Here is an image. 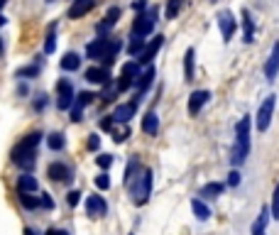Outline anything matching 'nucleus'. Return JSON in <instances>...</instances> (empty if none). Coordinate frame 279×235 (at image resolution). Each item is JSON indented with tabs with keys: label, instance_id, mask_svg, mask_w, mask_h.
I'll use <instances>...</instances> for the list:
<instances>
[{
	"label": "nucleus",
	"instance_id": "38",
	"mask_svg": "<svg viewBox=\"0 0 279 235\" xmlns=\"http://www.w3.org/2000/svg\"><path fill=\"white\" fill-rule=\"evenodd\" d=\"M240 181H243V174H240V169H230L228 172V179H225V186H230V189H238L240 186Z\"/></svg>",
	"mask_w": 279,
	"mask_h": 235
},
{
	"label": "nucleus",
	"instance_id": "55",
	"mask_svg": "<svg viewBox=\"0 0 279 235\" xmlns=\"http://www.w3.org/2000/svg\"><path fill=\"white\" fill-rule=\"evenodd\" d=\"M211 3H216V0H211Z\"/></svg>",
	"mask_w": 279,
	"mask_h": 235
},
{
	"label": "nucleus",
	"instance_id": "30",
	"mask_svg": "<svg viewBox=\"0 0 279 235\" xmlns=\"http://www.w3.org/2000/svg\"><path fill=\"white\" fill-rule=\"evenodd\" d=\"M118 96H120V91L115 89V83H113V81H108V83L103 86V91H101V96H98V98H101L103 103H113Z\"/></svg>",
	"mask_w": 279,
	"mask_h": 235
},
{
	"label": "nucleus",
	"instance_id": "49",
	"mask_svg": "<svg viewBox=\"0 0 279 235\" xmlns=\"http://www.w3.org/2000/svg\"><path fill=\"white\" fill-rule=\"evenodd\" d=\"M47 235H69V233H67V230H61V228H49Z\"/></svg>",
	"mask_w": 279,
	"mask_h": 235
},
{
	"label": "nucleus",
	"instance_id": "42",
	"mask_svg": "<svg viewBox=\"0 0 279 235\" xmlns=\"http://www.w3.org/2000/svg\"><path fill=\"white\" fill-rule=\"evenodd\" d=\"M69 115H71V123H78V120H83V108H78L76 103L69 108Z\"/></svg>",
	"mask_w": 279,
	"mask_h": 235
},
{
	"label": "nucleus",
	"instance_id": "52",
	"mask_svg": "<svg viewBox=\"0 0 279 235\" xmlns=\"http://www.w3.org/2000/svg\"><path fill=\"white\" fill-rule=\"evenodd\" d=\"M5 23H8V20H5V15H0V27H3Z\"/></svg>",
	"mask_w": 279,
	"mask_h": 235
},
{
	"label": "nucleus",
	"instance_id": "13",
	"mask_svg": "<svg viewBox=\"0 0 279 235\" xmlns=\"http://www.w3.org/2000/svg\"><path fill=\"white\" fill-rule=\"evenodd\" d=\"M86 216L89 218H103V216H108V203H105V199L98 196V194L89 196L86 199Z\"/></svg>",
	"mask_w": 279,
	"mask_h": 235
},
{
	"label": "nucleus",
	"instance_id": "16",
	"mask_svg": "<svg viewBox=\"0 0 279 235\" xmlns=\"http://www.w3.org/2000/svg\"><path fill=\"white\" fill-rule=\"evenodd\" d=\"M225 181H208V184H203L201 191H199V199L203 201H216V199H221L225 194Z\"/></svg>",
	"mask_w": 279,
	"mask_h": 235
},
{
	"label": "nucleus",
	"instance_id": "15",
	"mask_svg": "<svg viewBox=\"0 0 279 235\" xmlns=\"http://www.w3.org/2000/svg\"><path fill=\"white\" fill-rule=\"evenodd\" d=\"M137 108H140V105H137L135 101L120 103V105H115V111H113V120H115V123H120V125H127L135 118Z\"/></svg>",
	"mask_w": 279,
	"mask_h": 235
},
{
	"label": "nucleus",
	"instance_id": "29",
	"mask_svg": "<svg viewBox=\"0 0 279 235\" xmlns=\"http://www.w3.org/2000/svg\"><path fill=\"white\" fill-rule=\"evenodd\" d=\"M181 8H184V0H167V5H164V17H167V20H177Z\"/></svg>",
	"mask_w": 279,
	"mask_h": 235
},
{
	"label": "nucleus",
	"instance_id": "46",
	"mask_svg": "<svg viewBox=\"0 0 279 235\" xmlns=\"http://www.w3.org/2000/svg\"><path fill=\"white\" fill-rule=\"evenodd\" d=\"M113 127H115V120H113V115H105L101 120V130H105V133H111Z\"/></svg>",
	"mask_w": 279,
	"mask_h": 235
},
{
	"label": "nucleus",
	"instance_id": "36",
	"mask_svg": "<svg viewBox=\"0 0 279 235\" xmlns=\"http://www.w3.org/2000/svg\"><path fill=\"white\" fill-rule=\"evenodd\" d=\"M147 39H140V37H130V45H127V54L130 56H137L142 49H145Z\"/></svg>",
	"mask_w": 279,
	"mask_h": 235
},
{
	"label": "nucleus",
	"instance_id": "40",
	"mask_svg": "<svg viewBox=\"0 0 279 235\" xmlns=\"http://www.w3.org/2000/svg\"><path fill=\"white\" fill-rule=\"evenodd\" d=\"M113 162H115V157H113V155H98V157H96V164H98L103 172H108V169L113 167Z\"/></svg>",
	"mask_w": 279,
	"mask_h": 235
},
{
	"label": "nucleus",
	"instance_id": "51",
	"mask_svg": "<svg viewBox=\"0 0 279 235\" xmlns=\"http://www.w3.org/2000/svg\"><path fill=\"white\" fill-rule=\"evenodd\" d=\"M3 52H5V42H3V37H0V56H3Z\"/></svg>",
	"mask_w": 279,
	"mask_h": 235
},
{
	"label": "nucleus",
	"instance_id": "14",
	"mask_svg": "<svg viewBox=\"0 0 279 235\" xmlns=\"http://www.w3.org/2000/svg\"><path fill=\"white\" fill-rule=\"evenodd\" d=\"M108 42H111V37L108 34H98L89 47H86V59H93V61H101L103 54H105V49H108Z\"/></svg>",
	"mask_w": 279,
	"mask_h": 235
},
{
	"label": "nucleus",
	"instance_id": "12",
	"mask_svg": "<svg viewBox=\"0 0 279 235\" xmlns=\"http://www.w3.org/2000/svg\"><path fill=\"white\" fill-rule=\"evenodd\" d=\"M208 101H211V91H206V89L194 91V93L189 96V115L191 118H196V115L206 108V103Z\"/></svg>",
	"mask_w": 279,
	"mask_h": 235
},
{
	"label": "nucleus",
	"instance_id": "50",
	"mask_svg": "<svg viewBox=\"0 0 279 235\" xmlns=\"http://www.w3.org/2000/svg\"><path fill=\"white\" fill-rule=\"evenodd\" d=\"M25 235H39V233H37L34 228H25Z\"/></svg>",
	"mask_w": 279,
	"mask_h": 235
},
{
	"label": "nucleus",
	"instance_id": "6",
	"mask_svg": "<svg viewBox=\"0 0 279 235\" xmlns=\"http://www.w3.org/2000/svg\"><path fill=\"white\" fill-rule=\"evenodd\" d=\"M142 74V67L137 64V61H125L123 69H120V76H118V81H115V89L120 91H130L135 86V81H137V76Z\"/></svg>",
	"mask_w": 279,
	"mask_h": 235
},
{
	"label": "nucleus",
	"instance_id": "1",
	"mask_svg": "<svg viewBox=\"0 0 279 235\" xmlns=\"http://www.w3.org/2000/svg\"><path fill=\"white\" fill-rule=\"evenodd\" d=\"M42 137L45 135L39 133V130H34V133H27L17 145L12 147V155H10L12 162L23 169V172H32L34 169V164H37V147L42 142Z\"/></svg>",
	"mask_w": 279,
	"mask_h": 235
},
{
	"label": "nucleus",
	"instance_id": "11",
	"mask_svg": "<svg viewBox=\"0 0 279 235\" xmlns=\"http://www.w3.org/2000/svg\"><path fill=\"white\" fill-rule=\"evenodd\" d=\"M279 76V39L272 45V52H269L267 61H265V78L269 83H274Z\"/></svg>",
	"mask_w": 279,
	"mask_h": 235
},
{
	"label": "nucleus",
	"instance_id": "43",
	"mask_svg": "<svg viewBox=\"0 0 279 235\" xmlns=\"http://www.w3.org/2000/svg\"><path fill=\"white\" fill-rule=\"evenodd\" d=\"M86 147H89L91 152H98L101 149V137L93 133V135H89V142H86Z\"/></svg>",
	"mask_w": 279,
	"mask_h": 235
},
{
	"label": "nucleus",
	"instance_id": "5",
	"mask_svg": "<svg viewBox=\"0 0 279 235\" xmlns=\"http://www.w3.org/2000/svg\"><path fill=\"white\" fill-rule=\"evenodd\" d=\"M274 108H277V93H269L267 98H262L260 108L255 113V127L257 133H267L269 125H272V115H274Z\"/></svg>",
	"mask_w": 279,
	"mask_h": 235
},
{
	"label": "nucleus",
	"instance_id": "31",
	"mask_svg": "<svg viewBox=\"0 0 279 235\" xmlns=\"http://www.w3.org/2000/svg\"><path fill=\"white\" fill-rule=\"evenodd\" d=\"M20 203H23V208L27 211H34V208H39V196H32V194H27V191H20Z\"/></svg>",
	"mask_w": 279,
	"mask_h": 235
},
{
	"label": "nucleus",
	"instance_id": "23",
	"mask_svg": "<svg viewBox=\"0 0 279 235\" xmlns=\"http://www.w3.org/2000/svg\"><path fill=\"white\" fill-rule=\"evenodd\" d=\"M196 76V49L189 47L184 54V81H194Z\"/></svg>",
	"mask_w": 279,
	"mask_h": 235
},
{
	"label": "nucleus",
	"instance_id": "22",
	"mask_svg": "<svg viewBox=\"0 0 279 235\" xmlns=\"http://www.w3.org/2000/svg\"><path fill=\"white\" fill-rule=\"evenodd\" d=\"M120 49H123V39H118V37H111V42H108V49H105V54L101 59V67H113L115 64V59L120 54Z\"/></svg>",
	"mask_w": 279,
	"mask_h": 235
},
{
	"label": "nucleus",
	"instance_id": "37",
	"mask_svg": "<svg viewBox=\"0 0 279 235\" xmlns=\"http://www.w3.org/2000/svg\"><path fill=\"white\" fill-rule=\"evenodd\" d=\"M269 216L272 221H279V181L274 186V194H272V203H269Z\"/></svg>",
	"mask_w": 279,
	"mask_h": 235
},
{
	"label": "nucleus",
	"instance_id": "54",
	"mask_svg": "<svg viewBox=\"0 0 279 235\" xmlns=\"http://www.w3.org/2000/svg\"><path fill=\"white\" fill-rule=\"evenodd\" d=\"M47 3H54V0H47Z\"/></svg>",
	"mask_w": 279,
	"mask_h": 235
},
{
	"label": "nucleus",
	"instance_id": "26",
	"mask_svg": "<svg viewBox=\"0 0 279 235\" xmlns=\"http://www.w3.org/2000/svg\"><path fill=\"white\" fill-rule=\"evenodd\" d=\"M191 211L196 216V221H208L211 218V208L203 199H191Z\"/></svg>",
	"mask_w": 279,
	"mask_h": 235
},
{
	"label": "nucleus",
	"instance_id": "41",
	"mask_svg": "<svg viewBox=\"0 0 279 235\" xmlns=\"http://www.w3.org/2000/svg\"><path fill=\"white\" fill-rule=\"evenodd\" d=\"M111 133H113V140H115V142H125V140L130 137V127H127V125H125L123 130H115V127H113Z\"/></svg>",
	"mask_w": 279,
	"mask_h": 235
},
{
	"label": "nucleus",
	"instance_id": "45",
	"mask_svg": "<svg viewBox=\"0 0 279 235\" xmlns=\"http://www.w3.org/2000/svg\"><path fill=\"white\" fill-rule=\"evenodd\" d=\"M78 201H81V191H76V189L69 191V194H67V203H69V206H78Z\"/></svg>",
	"mask_w": 279,
	"mask_h": 235
},
{
	"label": "nucleus",
	"instance_id": "4",
	"mask_svg": "<svg viewBox=\"0 0 279 235\" xmlns=\"http://www.w3.org/2000/svg\"><path fill=\"white\" fill-rule=\"evenodd\" d=\"M157 23H159V8H157V5H147L145 10H140L137 15H135L133 27H130V37L147 39L149 34L155 32Z\"/></svg>",
	"mask_w": 279,
	"mask_h": 235
},
{
	"label": "nucleus",
	"instance_id": "44",
	"mask_svg": "<svg viewBox=\"0 0 279 235\" xmlns=\"http://www.w3.org/2000/svg\"><path fill=\"white\" fill-rule=\"evenodd\" d=\"M39 206L47 208V211H52V208H54V199H52L49 194H42V196H39Z\"/></svg>",
	"mask_w": 279,
	"mask_h": 235
},
{
	"label": "nucleus",
	"instance_id": "27",
	"mask_svg": "<svg viewBox=\"0 0 279 235\" xmlns=\"http://www.w3.org/2000/svg\"><path fill=\"white\" fill-rule=\"evenodd\" d=\"M17 189H20V191H27V194H37V191H39L37 177H32L30 172H25L23 177L17 179Z\"/></svg>",
	"mask_w": 279,
	"mask_h": 235
},
{
	"label": "nucleus",
	"instance_id": "39",
	"mask_svg": "<svg viewBox=\"0 0 279 235\" xmlns=\"http://www.w3.org/2000/svg\"><path fill=\"white\" fill-rule=\"evenodd\" d=\"M93 181H96V189H101V191L111 189V177H108V172H101V174H98Z\"/></svg>",
	"mask_w": 279,
	"mask_h": 235
},
{
	"label": "nucleus",
	"instance_id": "7",
	"mask_svg": "<svg viewBox=\"0 0 279 235\" xmlns=\"http://www.w3.org/2000/svg\"><path fill=\"white\" fill-rule=\"evenodd\" d=\"M162 45H164V34H155L152 39H147L145 49H142L140 54L135 56V61H137V64H140V67H142V69H145V67H149V64L155 61L157 52L162 49Z\"/></svg>",
	"mask_w": 279,
	"mask_h": 235
},
{
	"label": "nucleus",
	"instance_id": "8",
	"mask_svg": "<svg viewBox=\"0 0 279 235\" xmlns=\"http://www.w3.org/2000/svg\"><path fill=\"white\" fill-rule=\"evenodd\" d=\"M74 98H76V93H74L71 81L69 78H59L56 81V108L59 111H69L74 105Z\"/></svg>",
	"mask_w": 279,
	"mask_h": 235
},
{
	"label": "nucleus",
	"instance_id": "32",
	"mask_svg": "<svg viewBox=\"0 0 279 235\" xmlns=\"http://www.w3.org/2000/svg\"><path fill=\"white\" fill-rule=\"evenodd\" d=\"M47 145H49L52 152H61L64 145H67V140H64V135H61V133H52L49 137H47Z\"/></svg>",
	"mask_w": 279,
	"mask_h": 235
},
{
	"label": "nucleus",
	"instance_id": "17",
	"mask_svg": "<svg viewBox=\"0 0 279 235\" xmlns=\"http://www.w3.org/2000/svg\"><path fill=\"white\" fill-rule=\"evenodd\" d=\"M96 5H98V0H74L71 8H69V12H67V17L69 20H81V17L89 15Z\"/></svg>",
	"mask_w": 279,
	"mask_h": 235
},
{
	"label": "nucleus",
	"instance_id": "3",
	"mask_svg": "<svg viewBox=\"0 0 279 235\" xmlns=\"http://www.w3.org/2000/svg\"><path fill=\"white\" fill-rule=\"evenodd\" d=\"M152 184H155V172L149 167H142V172L127 184V191H130V199H133L135 206H145V203L149 201V196H152Z\"/></svg>",
	"mask_w": 279,
	"mask_h": 235
},
{
	"label": "nucleus",
	"instance_id": "35",
	"mask_svg": "<svg viewBox=\"0 0 279 235\" xmlns=\"http://www.w3.org/2000/svg\"><path fill=\"white\" fill-rule=\"evenodd\" d=\"M39 76V64H32V67H23L15 71V78H37Z\"/></svg>",
	"mask_w": 279,
	"mask_h": 235
},
{
	"label": "nucleus",
	"instance_id": "33",
	"mask_svg": "<svg viewBox=\"0 0 279 235\" xmlns=\"http://www.w3.org/2000/svg\"><path fill=\"white\" fill-rule=\"evenodd\" d=\"M96 98H98V96H96L93 91H78L76 98H74V103H76L78 108H86V105H91Z\"/></svg>",
	"mask_w": 279,
	"mask_h": 235
},
{
	"label": "nucleus",
	"instance_id": "47",
	"mask_svg": "<svg viewBox=\"0 0 279 235\" xmlns=\"http://www.w3.org/2000/svg\"><path fill=\"white\" fill-rule=\"evenodd\" d=\"M45 105H47V96L39 93V96L34 98V111H45Z\"/></svg>",
	"mask_w": 279,
	"mask_h": 235
},
{
	"label": "nucleus",
	"instance_id": "53",
	"mask_svg": "<svg viewBox=\"0 0 279 235\" xmlns=\"http://www.w3.org/2000/svg\"><path fill=\"white\" fill-rule=\"evenodd\" d=\"M5 3H8V0H0V10H3V8H5Z\"/></svg>",
	"mask_w": 279,
	"mask_h": 235
},
{
	"label": "nucleus",
	"instance_id": "25",
	"mask_svg": "<svg viewBox=\"0 0 279 235\" xmlns=\"http://www.w3.org/2000/svg\"><path fill=\"white\" fill-rule=\"evenodd\" d=\"M142 133L149 135V137H155L159 133V115L155 111H147L145 118H142Z\"/></svg>",
	"mask_w": 279,
	"mask_h": 235
},
{
	"label": "nucleus",
	"instance_id": "21",
	"mask_svg": "<svg viewBox=\"0 0 279 235\" xmlns=\"http://www.w3.org/2000/svg\"><path fill=\"white\" fill-rule=\"evenodd\" d=\"M83 78H86L89 83H98V86H105L108 81H113L111 71H108L105 67H91V69H86Z\"/></svg>",
	"mask_w": 279,
	"mask_h": 235
},
{
	"label": "nucleus",
	"instance_id": "18",
	"mask_svg": "<svg viewBox=\"0 0 279 235\" xmlns=\"http://www.w3.org/2000/svg\"><path fill=\"white\" fill-rule=\"evenodd\" d=\"M120 15H123V10H120L118 5H113L111 10L105 12V17H103L101 23L96 25V32H98V34H108V32L113 30V27L118 25V20H120Z\"/></svg>",
	"mask_w": 279,
	"mask_h": 235
},
{
	"label": "nucleus",
	"instance_id": "19",
	"mask_svg": "<svg viewBox=\"0 0 279 235\" xmlns=\"http://www.w3.org/2000/svg\"><path fill=\"white\" fill-rule=\"evenodd\" d=\"M240 20H243V42L245 45H252L255 42V30H257V25L255 20H252V12L247 10V8H243V12H240Z\"/></svg>",
	"mask_w": 279,
	"mask_h": 235
},
{
	"label": "nucleus",
	"instance_id": "24",
	"mask_svg": "<svg viewBox=\"0 0 279 235\" xmlns=\"http://www.w3.org/2000/svg\"><path fill=\"white\" fill-rule=\"evenodd\" d=\"M140 172H142V162H140V157H130L127 164H125V172H123V184L125 186H127Z\"/></svg>",
	"mask_w": 279,
	"mask_h": 235
},
{
	"label": "nucleus",
	"instance_id": "10",
	"mask_svg": "<svg viewBox=\"0 0 279 235\" xmlns=\"http://www.w3.org/2000/svg\"><path fill=\"white\" fill-rule=\"evenodd\" d=\"M218 30H221L223 42H230V39H233L235 30H238V20L233 17V12H230V10H221V12H218Z\"/></svg>",
	"mask_w": 279,
	"mask_h": 235
},
{
	"label": "nucleus",
	"instance_id": "28",
	"mask_svg": "<svg viewBox=\"0 0 279 235\" xmlns=\"http://www.w3.org/2000/svg\"><path fill=\"white\" fill-rule=\"evenodd\" d=\"M59 64H61L64 71H78V69H81V56H78L76 52H67V54L61 56Z\"/></svg>",
	"mask_w": 279,
	"mask_h": 235
},
{
	"label": "nucleus",
	"instance_id": "20",
	"mask_svg": "<svg viewBox=\"0 0 279 235\" xmlns=\"http://www.w3.org/2000/svg\"><path fill=\"white\" fill-rule=\"evenodd\" d=\"M269 221H272V216H269V206H262L260 213H257V218L252 221V225H250V235H267Z\"/></svg>",
	"mask_w": 279,
	"mask_h": 235
},
{
	"label": "nucleus",
	"instance_id": "9",
	"mask_svg": "<svg viewBox=\"0 0 279 235\" xmlns=\"http://www.w3.org/2000/svg\"><path fill=\"white\" fill-rule=\"evenodd\" d=\"M47 177L54 181V184H71L74 172H71V167L64 164V162H52V164L47 167Z\"/></svg>",
	"mask_w": 279,
	"mask_h": 235
},
{
	"label": "nucleus",
	"instance_id": "48",
	"mask_svg": "<svg viewBox=\"0 0 279 235\" xmlns=\"http://www.w3.org/2000/svg\"><path fill=\"white\" fill-rule=\"evenodd\" d=\"M145 8H147V3H145V0H135V3H133V10H135V12L145 10Z\"/></svg>",
	"mask_w": 279,
	"mask_h": 235
},
{
	"label": "nucleus",
	"instance_id": "2",
	"mask_svg": "<svg viewBox=\"0 0 279 235\" xmlns=\"http://www.w3.org/2000/svg\"><path fill=\"white\" fill-rule=\"evenodd\" d=\"M250 133H252V118L243 115L235 123V142L230 147V167L240 169L245 164L247 155H250Z\"/></svg>",
	"mask_w": 279,
	"mask_h": 235
},
{
	"label": "nucleus",
	"instance_id": "34",
	"mask_svg": "<svg viewBox=\"0 0 279 235\" xmlns=\"http://www.w3.org/2000/svg\"><path fill=\"white\" fill-rule=\"evenodd\" d=\"M56 23L49 25V30H47V39H45V54H52L56 49Z\"/></svg>",
	"mask_w": 279,
	"mask_h": 235
}]
</instances>
